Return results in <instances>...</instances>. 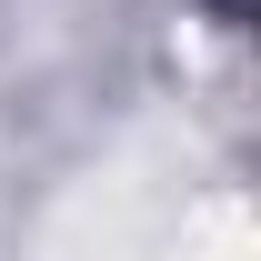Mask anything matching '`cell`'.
I'll use <instances>...</instances> for the list:
<instances>
[{"mask_svg": "<svg viewBox=\"0 0 261 261\" xmlns=\"http://www.w3.org/2000/svg\"><path fill=\"white\" fill-rule=\"evenodd\" d=\"M221 10H231V0H221Z\"/></svg>", "mask_w": 261, "mask_h": 261, "instance_id": "cell-1", "label": "cell"}]
</instances>
